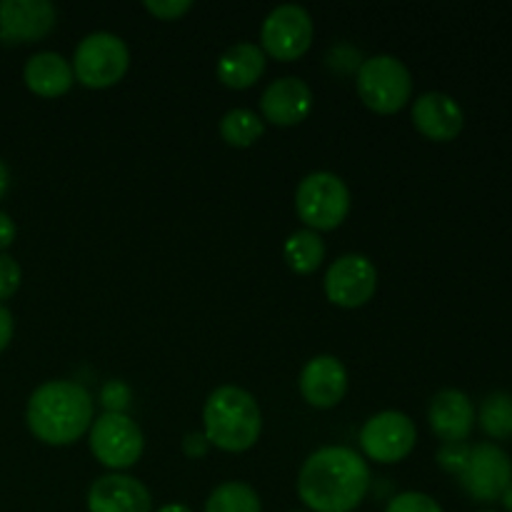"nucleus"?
<instances>
[{
	"label": "nucleus",
	"instance_id": "obj_34",
	"mask_svg": "<svg viewBox=\"0 0 512 512\" xmlns=\"http://www.w3.org/2000/svg\"><path fill=\"white\" fill-rule=\"evenodd\" d=\"M500 503L505 505V510L512 512V483L508 485V490H505V493H503V498H500Z\"/></svg>",
	"mask_w": 512,
	"mask_h": 512
},
{
	"label": "nucleus",
	"instance_id": "obj_5",
	"mask_svg": "<svg viewBox=\"0 0 512 512\" xmlns=\"http://www.w3.org/2000/svg\"><path fill=\"white\" fill-rule=\"evenodd\" d=\"M295 210L308 230H335L350 213V190L335 173L318 170L300 180L295 190Z\"/></svg>",
	"mask_w": 512,
	"mask_h": 512
},
{
	"label": "nucleus",
	"instance_id": "obj_33",
	"mask_svg": "<svg viewBox=\"0 0 512 512\" xmlns=\"http://www.w3.org/2000/svg\"><path fill=\"white\" fill-rule=\"evenodd\" d=\"M155 512H193V510L183 503H170V505H163V508L155 510Z\"/></svg>",
	"mask_w": 512,
	"mask_h": 512
},
{
	"label": "nucleus",
	"instance_id": "obj_27",
	"mask_svg": "<svg viewBox=\"0 0 512 512\" xmlns=\"http://www.w3.org/2000/svg\"><path fill=\"white\" fill-rule=\"evenodd\" d=\"M100 403H103L105 413H125L130 405V388L123 380H110L100 390Z\"/></svg>",
	"mask_w": 512,
	"mask_h": 512
},
{
	"label": "nucleus",
	"instance_id": "obj_10",
	"mask_svg": "<svg viewBox=\"0 0 512 512\" xmlns=\"http://www.w3.org/2000/svg\"><path fill=\"white\" fill-rule=\"evenodd\" d=\"M512 483V460L500 445L478 443L470 448L468 468L460 475V485L475 503H498Z\"/></svg>",
	"mask_w": 512,
	"mask_h": 512
},
{
	"label": "nucleus",
	"instance_id": "obj_13",
	"mask_svg": "<svg viewBox=\"0 0 512 512\" xmlns=\"http://www.w3.org/2000/svg\"><path fill=\"white\" fill-rule=\"evenodd\" d=\"M300 393L313 408H335L348 393V370L335 355H315L300 373Z\"/></svg>",
	"mask_w": 512,
	"mask_h": 512
},
{
	"label": "nucleus",
	"instance_id": "obj_15",
	"mask_svg": "<svg viewBox=\"0 0 512 512\" xmlns=\"http://www.w3.org/2000/svg\"><path fill=\"white\" fill-rule=\"evenodd\" d=\"M88 512H153V498L140 480L110 473L90 485Z\"/></svg>",
	"mask_w": 512,
	"mask_h": 512
},
{
	"label": "nucleus",
	"instance_id": "obj_14",
	"mask_svg": "<svg viewBox=\"0 0 512 512\" xmlns=\"http://www.w3.org/2000/svg\"><path fill=\"white\" fill-rule=\"evenodd\" d=\"M260 110H263L265 120L280 128H290V125L303 123L313 110V90L305 80L280 78L265 88L260 95Z\"/></svg>",
	"mask_w": 512,
	"mask_h": 512
},
{
	"label": "nucleus",
	"instance_id": "obj_17",
	"mask_svg": "<svg viewBox=\"0 0 512 512\" xmlns=\"http://www.w3.org/2000/svg\"><path fill=\"white\" fill-rule=\"evenodd\" d=\"M428 420L433 433L443 443H465L475 425V408L473 400L463 390H440L433 398L428 410Z\"/></svg>",
	"mask_w": 512,
	"mask_h": 512
},
{
	"label": "nucleus",
	"instance_id": "obj_28",
	"mask_svg": "<svg viewBox=\"0 0 512 512\" xmlns=\"http://www.w3.org/2000/svg\"><path fill=\"white\" fill-rule=\"evenodd\" d=\"M193 8L190 0H145V10L158 20H178Z\"/></svg>",
	"mask_w": 512,
	"mask_h": 512
},
{
	"label": "nucleus",
	"instance_id": "obj_32",
	"mask_svg": "<svg viewBox=\"0 0 512 512\" xmlns=\"http://www.w3.org/2000/svg\"><path fill=\"white\" fill-rule=\"evenodd\" d=\"M8 185H10V173L8 168H5L3 160H0V200H3V195L8 193Z\"/></svg>",
	"mask_w": 512,
	"mask_h": 512
},
{
	"label": "nucleus",
	"instance_id": "obj_3",
	"mask_svg": "<svg viewBox=\"0 0 512 512\" xmlns=\"http://www.w3.org/2000/svg\"><path fill=\"white\" fill-rule=\"evenodd\" d=\"M203 425L210 445L225 453H243L258 443L263 415L248 390L238 385H220L205 400Z\"/></svg>",
	"mask_w": 512,
	"mask_h": 512
},
{
	"label": "nucleus",
	"instance_id": "obj_11",
	"mask_svg": "<svg viewBox=\"0 0 512 512\" xmlns=\"http://www.w3.org/2000/svg\"><path fill=\"white\" fill-rule=\"evenodd\" d=\"M378 290V270L365 255L348 253L325 273V295L340 308H363Z\"/></svg>",
	"mask_w": 512,
	"mask_h": 512
},
{
	"label": "nucleus",
	"instance_id": "obj_26",
	"mask_svg": "<svg viewBox=\"0 0 512 512\" xmlns=\"http://www.w3.org/2000/svg\"><path fill=\"white\" fill-rule=\"evenodd\" d=\"M20 280H23V270H20L18 260L10 255H0V305L18 293Z\"/></svg>",
	"mask_w": 512,
	"mask_h": 512
},
{
	"label": "nucleus",
	"instance_id": "obj_6",
	"mask_svg": "<svg viewBox=\"0 0 512 512\" xmlns=\"http://www.w3.org/2000/svg\"><path fill=\"white\" fill-rule=\"evenodd\" d=\"M73 73L78 83L85 88L103 90L120 83L128 73L130 53L123 38L113 33H90L78 43L73 55Z\"/></svg>",
	"mask_w": 512,
	"mask_h": 512
},
{
	"label": "nucleus",
	"instance_id": "obj_18",
	"mask_svg": "<svg viewBox=\"0 0 512 512\" xmlns=\"http://www.w3.org/2000/svg\"><path fill=\"white\" fill-rule=\"evenodd\" d=\"M25 85L33 90L40 98H58L65 95L75 83L73 65L53 50H43V53L30 55L23 70Z\"/></svg>",
	"mask_w": 512,
	"mask_h": 512
},
{
	"label": "nucleus",
	"instance_id": "obj_2",
	"mask_svg": "<svg viewBox=\"0 0 512 512\" xmlns=\"http://www.w3.org/2000/svg\"><path fill=\"white\" fill-rule=\"evenodd\" d=\"M25 420L40 443L70 445L93 425V395L73 380H48L30 395Z\"/></svg>",
	"mask_w": 512,
	"mask_h": 512
},
{
	"label": "nucleus",
	"instance_id": "obj_19",
	"mask_svg": "<svg viewBox=\"0 0 512 512\" xmlns=\"http://www.w3.org/2000/svg\"><path fill=\"white\" fill-rule=\"evenodd\" d=\"M220 83L233 90H245L260 80L265 73V53L255 43H235L233 48L225 50L218 60Z\"/></svg>",
	"mask_w": 512,
	"mask_h": 512
},
{
	"label": "nucleus",
	"instance_id": "obj_25",
	"mask_svg": "<svg viewBox=\"0 0 512 512\" xmlns=\"http://www.w3.org/2000/svg\"><path fill=\"white\" fill-rule=\"evenodd\" d=\"M470 460V445L468 443H443V448L438 450V465L445 473L463 475V470L468 468Z\"/></svg>",
	"mask_w": 512,
	"mask_h": 512
},
{
	"label": "nucleus",
	"instance_id": "obj_29",
	"mask_svg": "<svg viewBox=\"0 0 512 512\" xmlns=\"http://www.w3.org/2000/svg\"><path fill=\"white\" fill-rule=\"evenodd\" d=\"M210 450V443L208 438H205V433H188L183 440V453L188 455L190 460H200L205 458Z\"/></svg>",
	"mask_w": 512,
	"mask_h": 512
},
{
	"label": "nucleus",
	"instance_id": "obj_30",
	"mask_svg": "<svg viewBox=\"0 0 512 512\" xmlns=\"http://www.w3.org/2000/svg\"><path fill=\"white\" fill-rule=\"evenodd\" d=\"M13 330H15L13 313H10L5 305H0V353H3V350L8 348L10 340H13Z\"/></svg>",
	"mask_w": 512,
	"mask_h": 512
},
{
	"label": "nucleus",
	"instance_id": "obj_1",
	"mask_svg": "<svg viewBox=\"0 0 512 512\" xmlns=\"http://www.w3.org/2000/svg\"><path fill=\"white\" fill-rule=\"evenodd\" d=\"M368 490V463L345 445L315 450L298 475V495L310 512H353Z\"/></svg>",
	"mask_w": 512,
	"mask_h": 512
},
{
	"label": "nucleus",
	"instance_id": "obj_4",
	"mask_svg": "<svg viewBox=\"0 0 512 512\" xmlns=\"http://www.w3.org/2000/svg\"><path fill=\"white\" fill-rule=\"evenodd\" d=\"M355 88L370 110L390 115L408 105L413 95V75L395 55H373L360 63Z\"/></svg>",
	"mask_w": 512,
	"mask_h": 512
},
{
	"label": "nucleus",
	"instance_id": "obj_20",
	"mask_svg": "<svg viewBox=\"0 0 512 512\" xmlns=\"http://www.w3.org/2000/svg\"><path fill=\"white\" fill-rule=\"evenodd\" d=\"M285 263L293 273L310 275L323 265L325 260V243L315 230H295L283 245Z\"/></svg>",
	"mask_w": 512,
	"mask_h": 512
},
{
	"label": "nucleus",
	"instance_id": "obj_12",
	"mask_svg": "<svg viewBox=\"0 0 512 512\" xmlns=\"http://www.w3.org/2000/svg\"><path fill=\"white\" fill-rule=\"evenodd\" d=\"M55 18L48 0H0V40L5 45L43 40L55 28Z\"/></svg>",
	"mask_w": 512,
	"mask_h": 512
},
{
	"label": "nucleus",
	"instance_id": "obj_31",
	"mask_svg": "<svg viewBox=\"0 0 512 512\" xmlns=\"http://www.w3.org/2000/svg\"><path fill=\"white\" fill-rule=\"evenodd\" d=\"M13 240H15L13 218H10L8 213H3V210H0V250L10 248V245H13Z\"/></svg>",
	"mask_w": 512,
	"mask_h": 512
},
{
	"label": "nucleus",
	"instance_id": "obj_24",
	"mask_svg": "<svg viewBox=\"0 0 512 512\" xmlns=\"http://www.w3.org/2000/svg\"><path fill=\"white\" fill-rule=\"evenodd\" d=\"M385 512H443V508H440L430 495L410 490V493L395 495L388 503V508H385Z\"/></svg>",
	"mask_w": 512,
	"mask_h": 512
},
{
	"label": "nucleus",
	"instance_id": "obj_23",
	"mask_svg": "<svg viewBox=\"0 0 512 512\" xmlns=\"http://www.w3.org/2000/svg\"><path fill=\"white\" fill-rule=\"evenodd\" d=\"M265 125L253 110L248 108H233L223 115L220 120V135L233 148H250L255 140H260Z\"/></svg>",
	"mask_w": 512,
	"mask_h": 512
},
{
	"label": "nucleus",
	"instance_id": "obj_35",
	"mask_svg": "<svg viewBox=\"0 0 512 512\" xmlns=\"http://www.w3.org/2000/svg\"><path fill=\"white\" fill-rule=\"evenodd\" d=\"M485 512H493V510H485Z\"/></svg>",
	"mask_w": 512,
	"mask_h": 512
},
{
	"label": "nucleus",
	"instance_id": "obj_21",
	"mask_svg": "<svg viewBox=\"0 0 512 512\" xmlns=\"http://www.w3.org/2000/svg\"><path fill=\"white\" fill-rule=\"evenodd\" d=\"M205 512H263L260 508V498L248 483H230L218 485L205 500Z\"/></svg>",
	"mask_w": 512,
	"mask_h": 512
},
{
	"label": "nucleus",
	"instance_id": "obj_8",
	"mask_svg": "<svg viewBox=\"0 0 512 512\" xmlns=\"http://www.w3.org/2000/svg\"><path fill=\"white\" fill-rule=\"evenodd\" d=\"M313 35L315 25L308 10L303 5L288 3L270 10L260 28V43H263V53L290 63L308 53L313 45Z\"/></svg>",
	"mask_w": 512,
	"mask_h": 512
},
{
	"label": "nucleus",
	"instance_id": "obj_16",
	"mask_svg": "<svg viewBox=\"0 0 512 512\" xmlns=\"http://www.w3.org/2000/svg\"><path fill=\"white\" fill-rule=\"evenodd\" d=\"M413 125L435 143H450L463 133L465 113L455 98L445 93H423L413 105Z\"/></svg>",
	"mask_w": 512,
	"mask_h": 512
},
{
	"label": "nucleus",
	"instance_id": "obj_7",
	"mask_svg": "<svg viewBox=\"0 0 512 512\" xmlns=\"http://www.w3.org/2000/svg\"><path fill=\"white\" fill-rule=\"evenodd\" d=\"M145 448L143 430L125 413H103L90 425V453L110 470L133 468Z\"/></svg>",
	"mask_w": 512,
	"mask_h": 512
},
{
	"label": "nucleus",
	"instance_id": "obj_9",
	"mask_svg": "<svg viewBox=\"0 0 512 512\" xmlns=\"http://www.w3.org/2000/svg\"><path fill=\"white\" fill-rule=\"evenodd\" d=\"M418 443V428L413 420L398 410H385L373 415L360 430V448L365 458L375 463H400L413 453Z\"/></svg>",
	"mask_w": 512,
	"mask_h": 512
},
{
	"label": "nucleus",
	"instance_id": "obj_22",
	"mask_svg": "<svg viewBox=\"0 0 512 512\" xmlns=\"http://www.w3.org/2000/svg\"><path fill=\"white\" fill-rule=\"evenodd\" d=\"M478 423L483 433L493 440H508L512 438V395L503 393H490L483 400L478 413Z\"/></svg>",
	"mask_w": 512,
	"mask_h": 512
}]
</instances>
